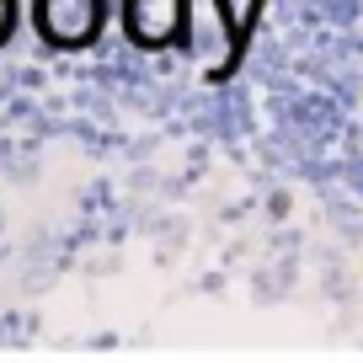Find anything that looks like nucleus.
Returning a JSON list of instances; mask_svg holds the SVG:
<instances>
[{"mask_svg":"<svg viewBox=\"0 0 363 363\" xmlns=\"http://www.w3.org/2000/svg\"><path fill=\"white\" fill-rule=\"evenodd\" d=\"M107 22V0H33V27L48 48H86Z\"/></svg>","mask_w":363,"mask_h":363,"instance_id":"1","label":"nucleus"},{"mask_svg":"<svg viewBox=\"0 0 363 363\" xmlns=\"http://www.w3.org/2000/svg\"><path fill=\"white\" fill-rule=\"evenodd\" d=\"M16 16H22V0H0V43L16 33Z\"/></svg>","mask_w":363,"mask_h":363,"instance_id":"2","label":"nucleus"}]
</instances>
